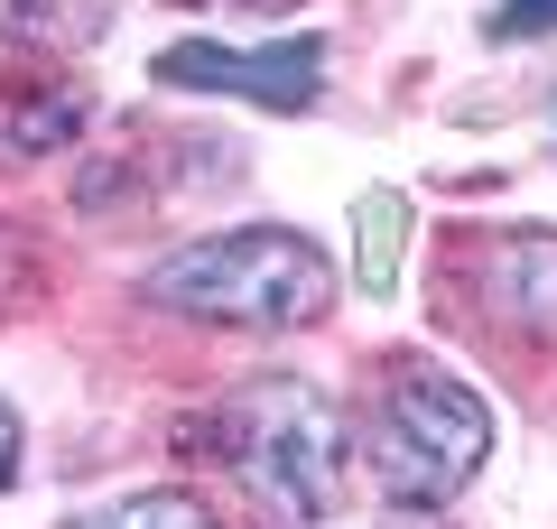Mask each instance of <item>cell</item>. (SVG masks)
I'll use <instances>...</instances> for the list:
<instances>
[{"mask_svg":"<svg viewBox=\"0 0 557 529\" xmlns=\"http://www.w3.org/2000/svg\"><path fill=\"white\" fill-rule=\"evenodd\" d=\"M149 297L177 307V316H205V325L278 334V325L325 316L335 260L307 233H288V223H242V233H205V242H186V251H168L159 270H149Z\"/></svg>","mask_w":557,"mask_h":529,"instance_id":"obj_1","label":"cell"},{"mask_svg":"<svg viewBox=\"0 0 557 529\" xmlns=\"http://www.w3.org/2000/svg\"><path fill=\"white\" fill-rule=\"evenodd\" d=\"M214 446L278 520H298V529H317L325 510H335V492H344V418H335V399H325L317 381H298V372L242 381L214 409Z\"/></svg>","mask_w":557,"mask_h":529,"instance_id":"obj_2","label":"cell"},{"mask_svg":"<svg viewBox=\"0 0 557 529\" xmlns=\"http://www.w3.org/2000/svg\"><path fill=\"white\" fill-rule=\"evenodd\" d=\"M372 455H381V492L399 510H446L493 455V399L456 381L446 362H399L381 381Z\"/></svg>","mask_w":557,"mask_h":529,"instance_id":"obj_3","label":"cell"},{"mask_svg":"<svg viewBox=\"0 0 557 529\" xmlns=\"http://www.w3.org/2000/svg\"><path fill=\"white\" fill-rule=\"evenodd\" d=\"M168 94H233L260 112H307L325 94V47L317 38H278V47H214V38H177L159 57Z\"/></svg>","mask_w":557,"mask_h":529,"instance_id":"obj_4","label":"cell"},{"mask_svg":"<svg viewBox=\"0 0 557 529\" xmlns=\"http://www.w3.org/2000/svg\"><path fill=\"white\" fill-rule=\"evenodd\" d=\"M94 121L75 75H47V65H0V158H57L75 149V131Z\"/></svg>","mask_w":557,"mask_h":529,"instance_id":"obj_5","label":"cell"},{"mask_svg":"<svg viewBox=\"0 0 557 529\" xmlns=\"http://www.w3.org/2000/svg\"><path fill=\"white\" fill-rule=\"evenodd\" d=\"M399 251H409V196H399V186H372V196L354 205V279H362V297L399 288Z\"/></svg>","mask_w":557,"mask_h":529,"instance_id":"obj_6","label":"cell"},{"mask_svg":"<svg viewBox=\"0 0 557 529\" xmlns=\"http://www.w3.org/2000/svg\"><path fill=\"white\" fill-rule=\"evenodd\" d=\"M493 297L530 325H557V242H502L493 251Z\"/></svg>","mask_w":557,"mask_h":529,"instance_id":"obj_7","label":"cell"},{"mask_svg":"<svg viewBox=\"0 0 557 529\" xmlns=\"http://www.w3.org/2000/svg\"><path fill=\"white\" fill-rule=\"evenodd\" d=\"M121 0H10V38H38L47 57H75L112 28Z\"/></svg>","mask_w":557,"mask_h":529,"instance_id":"obj_8","label":"cell"},{"mask_svg":"<svg viewBox=\"0 0 557 529\" xmlns=\"http://www.w3.org/2000/svg\"><path fill=\"white\" fill-rule=\"evenodd\" d=\"M65 529H223L205 502L186 492H131V502H102V510H75Z\"/></svg>","mask_w":557,"mask_h":529,"instance_id":"obj_9","label":"cell"},{"mask_svg":"<svg viewBox=\"0 0 557 529\" xmlns=\"http://www.w3.org/2000/svg\"><path fill=\"white\" fill-rule=\"evenodd\" d=\"M539 28H557V0H502L493 10V38H539Z\"/></svg>","mask_w":557,"mask_h":529,"instance_id":"obj_10","label":"cell"},{"mask_svg":"<svg viewBox=\"0 0 557 529\" xmlns=\"http://www.w3.org/2000/svg\"><path fill=\"white\" fill-rule=\"evenodd\" d=\"M20 483V418H10V399H0V492Z\"/></svg>","mask_w":557,"mask_h":529,"instance_id":"obj_11","label":"cell"},{"mask_svg":"<svg viewBox=\"0 0 557 529\" xmlns=\"http://www.w3.org/2000/svg\"><path fill=\"white\" fill-rule=\"evenodd\" d=\"M205 10H242V20H278V10H298V0H205Z\"/></svg>","mask_w":557,"mask_h":529,"instance_id":"obj_12","label":"cell"}]
</instances>
